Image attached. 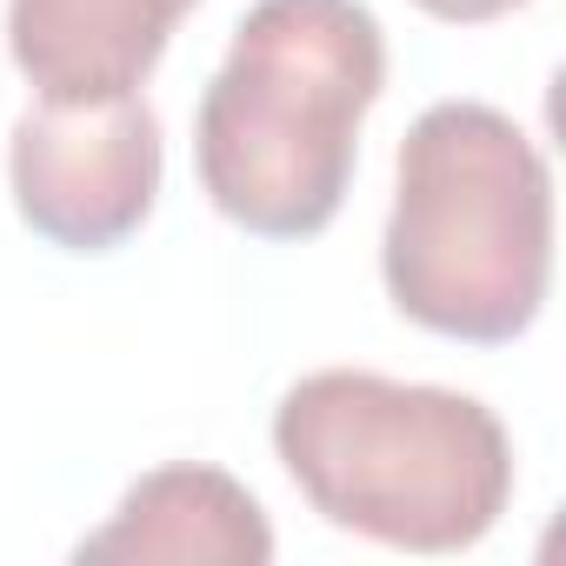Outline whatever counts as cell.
I'll use <instances>...</instances> for the list:
<instances>
[{
    "instance_id": "1",
    "label": "cell",
    "mask_w": 566,
    "mask_h": 566,
    "mask_svg": "<svg viewBox=\"0 0 566 566\" xmlns=\"http://www.w3.org/2000/svg\"><path fill=\"white\" fill-rule=\"evenodd\" d=\"M387 87L367 0H253L193 114V167L220 220L253 240H314L360 160Z\"/></svg>"
},
{
    "instance_id": "2",
    "label": "cell",
    "mask_w": 566,
    "mask_h": 566,
    "mask_svg": "<svg viewBox=\"0 0 566 566\" xmlns=\"http://www.w3.org/2000/svg\"><path fill=\"white\" fill-rule=\"evenodd\" d=\"M387 301L467 347L520 340L553 287V167L486 101H433L394 160L380 233Z\"/></svg>"
},
{
    "instance_id": "3",
    "label": "cell",
    "mask_w": 566,
    "mask_h": 566,
    "mask_svg": "<svg viewBox=\"0 0 566 566\" xmlns=\"http://www.w3.org/2000/svg\"><path fill=\"white\" fill-rule=\"evenodd\" d=\"M273 453L327 526L394 553H467L513 500V440L486 400L367 367L294 380Z\"/></svg>"
},
{
    "instance_id": "4",
    "label": "cell",
    "mask_w": 566,
    "mask_h": 566,
    "mask_svg": "<svg viewBox=\"0 0 566 566\" xmlns=\"http://www.w3.org/2000/svg\"><path fill=\"white\" fill-rule=\"evenodd\" d=\"M14 213L61 253H114L160 200V114L140 94L54 107L34 101L8 134Z\"/></svg>"
},
{
    "instance_id": "5",
    "label": "cell",
    "mask_w": 566,
    "mask_h": 566,
    "mask_svg": "<svg viewBox=\"0 0 566 566\" xmlns=\"http://www.w3.org/2000/svg\"><path fill=\"white\" fill-rule=\"evenodd\" d=\"M200 0H8V54L34 101L87 107L140 94Z\"/></svg>"
},
{
    "instance_id": "6",
    "label": "cell",
    "mask_w": 566,
    "mask_h": 566,
    "mask_svg": "<svg viewBox=\"0 0 566 566\" xmlns=\"http://www.w3.org/2000/svg\"><path fill=\"white\" fill-rule=\"evenodd\" d=\"M74 559H127V566H266L273 526L266 506L227 473L200 460H174L140 473L114 520L74 546Z\"/></svg>"
},
{
    "instance_id": "7",
    "label": "cell",
    "mask_w": 566,
    "mask_h": 566,
    "mask_svg": "<svg viewBox=\"0 0 566 566\" xmlns=\"http://www.w3.org/2000/svg\"><path fill=\"white\" fill-rule=\"evenodd\" d=\"M413 8L433 14V21H453V28H480V21H500V14L526 8V0H413Z\"/></svg>"
}]
</instances>
